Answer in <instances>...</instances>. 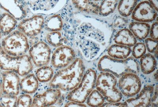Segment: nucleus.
<instances>
[{"instance_id":"24","label":"nucleus","mask_w":158,"mask_h":107,"mask_svg":"<svg viewBox=\"0 0 158 107\" xmlns=\"http://www.w3.org/2000/svg\"><path fill=\"white\" fill-rule=\"evenodd\" d=\"M137 3L138 0H120L118 5V13L121 16L128 17L132 14Z\"/></svg>"},{"instance_id":"23","label":"nucleus","mask_w":158,"mask_h":107,"mask_svg":"<svg viewBox=\"0 0 158 107\" xmlns=\"http://www.w3.org/2000/svg\"><path fill=\"white\" fill-rule=\"evenodd\" d=\"M17 24V20L8 13L0 17V31L2 34L7 36L12 32Z\"/></svg>"},{"instance_id":"18","label":"nucleus","mask_w":158,"mask_h":107,"mask_svg":"<svg viewBox=\"0 0 158 107\" xmlns=\"http://www.w3.org/2000/svg\"><path fill=\"white\" fill-rule=\"evenodd\" d=\"M114 42L115 44L132 47L137 42V39L129 29H120L115 35Z\"/></svg>"},{"instance_id":"28","label":"nucleus","mask_w":158,"mask_h":107,"mask_svg":"<svg viewBox=\"0 0 158 107\" xmlns=\"http://www.w3.org/2000/svg\"><path fill=\"white\" fill-rule=\"evenodd\" d=\"M53 70L51 67L47 65L39 67L36 72V77L38 81L41 82L50 81L53 76Z\"/></svg>"},{"instance_id":"13","label":"nucleus","mask_w":158,"mask_h":107,"mask_svg":"<svg viewBox=\"0 0 158 107\" xmlns=\"http://www.w3.org/2000/svg\"><path fill=\"white\" fill-rule=\"evenodd\" d=\"M27 6L23 0H0V7L17 20H21L26 17Z\"/></svg>"},{"instance_id":"14","label":"nucleus","mask_w":158,"mask_h":107,"mask_svg":"<svg viewBox=\"0 0 158 107\" xmlns=\"http://www.w3.org/2000/svg\"><path fill=\"white\" fill-rule=\"evenodd\" d=\"M1 77L3 94L17 96L19 92L20 82L17 73L12 71H5L1 73Z\"/></svg>"},{"instance_id":"12","label":"nucleus","mask_w":158,"mask_h":107,"mask_svg":"<svg viewBox=\"0 0 158 107\" xmlns=\"http://www.w3.org/2000/svg\"><path fill=\"white\" fill-rule=\"evenodd\" d=\"M45 19L42 15H36L23 19L19 23L18 30L26 36L35 37L41 32Z\"/></svg>"},{"instance_id":"10","label":"nucleus","mask_w":158,"mask_h":107,"mask_svg":"<svg viewBox=\"0 0 158 107\" xmlns=\"http://www.w3.org/2000/svg\"><path fill=\"white\" fill-rule=\"evenodd\" d=\"M29 57L35 66L40 67L47 65L51 59V50L48 45L43 42H39L31 48Z\"/></svg>"},{"instance_id":"8","label":"nucleus","mask_w":158,"mask_h":107,"mask_svg":"<svg viewBox=\"0 0 158 107\" xmlns=\"http://www.w3.org/2000/svg\"><path fill=\"white\" fill-rule=\"evenodd\" d=\"M118 88L122 95L132 97L137 95L142 89V84L138 74L128 73L118 78Z\"/></svg>"},{"instance_id":"42","label":"nucleus","mask_w":158,"mask_h":107,"mask_svg":"<svg viewBox=\"0 0 158 107\" xmlns=\"http://www.w3.org/2000/svg\"><path fill=\"white\" fill-rule=\"evenodd\" d=\"M0 107H2V105H1V103H0Z\"/></svg>"},{"instance_id":"16","label":"nucleus","mask_w":158,"mask_h":107,"mask_svg":"<svg viewBox=\"0 0 158 107\" xmlns=\"http://www.w3.org/2000/svg\"><path fill=\"white\" fill-rule=\"evenodd\" d=\"M61 96L58 89L52 88L42 94L35 96L32 100L31 107H48L54 105Z\"/></svg>"},{"instance_id":"6","label":"nucleus","mask_w":158,"mask_h":107,"mask_svg":"<svg viewBox=\"0 0 158 107\" xmlns=\"http://www.w3.org/2000/svg\"><path fill=\"white\" fill-rule=\"evenodd\" d=\"M95 70L89 69L85 72L80 84L69 92L67 98L69 101L84 103L89 95L95 88L97 78Z\"/></svg>"},{"instance_id":"25","label":"nucleus","mask_w":158,"mask_h":107,"mask_svg":"<svg viewBox=\"0 0 158 107\" xmlns=\"http://www.w3.org/2000/svg\"><path fill=\"white\" fill-rule=\"evenodd\" d=\"M63 25L61 17L59 15H54L45 20L44 26L45 29L50 32L61 30Z\"/></svg>"},{"instance_id":"15","label":"nucleus","mask_w":158,"mask_h":107,"mask_svg":"<svg viewBox=\"0 0 158 107\" xmlns=\"http://www.w3.org/2000/svg\"><path fill=\"white\" fill-rule=\"evenodd\" d=\"M154 88L152 85H147L141 89L136 97L130 98L124 104L125 107H149L152 104Z\"/></svg>"},{"instance_id":"9","label":"nucleus","mask_w":158,"mask_h":107,"mask_svg":"<svg viewBox=\"0 0 158 107\" xmlns=\"http://www.w3.org/2000/svg\"><path fill=\"white\" fill-rule=\"evenodd\" d=\"M76 59L74 49L70 46L64 45L57 47L53 52L51 63L55 68L60 69L67 67Z\"/></svg>"},{"instance_id":"19","label":"nucleus","mask_w":158,"mask_h":107,"mask_svg":"<svg viewBox=\"0 0 158 107\" xmlns=\"http://www.w3.org/2000/svg\"><path fill=\"white\" fill-rule=\"evenodd\" d=\"M150 26L146 22H131L129 25V29L137 39L143 40L149 35Z\"/></svg>"},{"instance_id":"30","label":"nucleus","mask_w":158,"mask_h":107,"mask_svg":"<svg viewBox=\"0 0 158 107\" xmlns=\"http://www.w3.org/2000/svg\"><path fill=\"white\" fill-rule=\"evenodd\" d=\"M132 47L133 49L131 51L132 57L137 60L140 59L146 54L147 49L145 43L142 42H137Z\"/></svg>"},{"instance_id":"32","label":"nucleus","mask_w":158,"mask_h":107,"mask_svg":"<svg viewBox=\"0 0 158 107\" xmlns=\"http://www.w3.org/2000/svg\"><path fill=\"white\" fill-rule=\"evenodd\" d=\"M32 98L28 94H22L17 98L16 107H31L32 103Z\"/></svg>"},{"instance_id":"37","label":"nucleus","mask_w":158,"mask_h":107,"mask_svg":"<svg viewBox=\"0 0 158 107\" xmlns=\"http://www.w3.org/2000/svg\"><path fill=\"white\" fill-rule=\"evenodd\" d=\"M66 107H86L87 105L84 103H80L74 101H70L65 104Z\"/></svg>"},{"instance_id":"3","label":"nucleus","mask_w":158,"mask_h":107,"mask_svg":"<svg viewBox=\"0 0 158 107\" xmlns=\"http://www.w3.org/2000/svg\"><path fill=\"white\" fill-rule=\"evenodd\" d=\"M97 69L100 72L111 73L117 78L127 73L138 74L140 71L139 61L132 56L119 60L112 58L108 55L100 58L97 63Z\"/></svg>"},{"instance_id":"29","label":"nucleus","mask_w":158,"mask_h":107,"mask_svg":"<svg viewBox=\"0 0 158 107\" xmlns=\"http://www.w3.org/2000/svg\"><path fill=\"white\" fill-rule=\"evenodd\" d=\"M46 39L48 43L53 47H58L64 45V39L59 31L49 32L46 35Z\"/></svg>"},{"instance_id":"36","label":"nucleus","mask_w":158,"mask_h":107,"mask_svg":"<svg viewBox=\"0 0 158 107\" xmlns=\"http://www.w3.org/2000/svg\"><path fill=\"white\" fill-rule=\"evenodd\" d=\"M101 107H125L124 103L117 102H104Z\"/></svg>"},{"instance_id":"21","label":"nucleus","mask_w":158,"mask_h":107,"mask_svg":"<svg viewBox=\"0 0 158 107\" xmlns=\"http://www.w3.org/2000/svg\"><path fill=\"white\" fill-rule=\"evenodd\" d=\"M139 59V68L143 74H150L156 70L157 61L156 57L152 54H146Z\"/></svg>"},{"instance_id":"38","label":"nucleus","mask_w":158,"mask_h":107,"mask_svg":"<svg viewBox=\"0 0 158 107\" xmlns=\"http://www.w3.org/2000/svg\"><path fill=\"white\" fill-rule=\"evenodd\" d=\"M149 2L154 8L156 11H158V0H148Z\"/></svg>"},{"instance_id":"39","label":"nucleus","mask_w":158,"mask_h":107,"mask_svg":"<svg viewBox=\"0 0 158 107\" xmlns=\"http://www.w3.org/2000/svg\"><path fill=\"white\" fill-rule=\"evenodd\" d=\"M3 94V93L2 85H1V83L0 82V99L2 97Z\"/></svg>"},{"instance_id":"35","label":"nucleus","mask_w":158,"mask_h":107,"mask_svg":"<svg viewBox=\"0 0 158 107\" xmlns=\"http://www.w3.org/2000/svg\"><path fill=\"white\" fill-rule=\"evenodd\" d=\"M149 34L151 38L158 40V23L157 22H154L150 26Z\"/></svg>"},{"instance_id":"31","label":"nucleus","mask_w":158,"mask_h":107,"mask_svg":"<svg viewBox=\"0 0 158 107\" xmlns=\"http://www.w3.org/2000/svg\"><path fill=\"white\" fill-rule=\"evenodd\" d=\"M17 98V96L4 94L0 99V103L2 106L15 107Z\"/></svg>"},{"instance_id":"34","label":"nucleus","mask_w":158,"mask_h":107,"mask_svg":"<svg viewBox=\"0 0 158 107\" xmlns=\"http://www.w3.org/2000/svg\"><path fill=\"white\" fill-rule=\"evenodd\" d=\"M128 21L122 16H118L114 19L113 26L115 29H122L126 26Z\"/></svg>"},{"instance_id":"27","label":"nucleus","mask_w":158,"mask_h":107,"mask_svg":"<svg viewBox=\"0 0 158 107\" xmlns=\"http://www.w3.org/2000/svg\"><path fill=\"white\" fill-rule=\"evenodd\" d=\"M105 101L101 93L97 89H94L89 95L85 102L87 106L101 107L105 102Z\"/></svg>"},{"instance_id":"40","label":"nucleus","mask_w":158,"mask_h":107,"mask_svg":"<svg viewBox=\"0 0 158 107\" xmlns=\"http://www.w3.org/2000/svg\"><path fill=\"white\" fill-rule=\"evenodd\" d=\"M1 37H2V34H1V31H0V39H1Z\"/></svg>"},{"instance_id":"20","label":"nucleus","mask_w":158,"mask_h":107,"mask_svg":"<svg viewBox=\"0 0 158 107\" xmlns=\"http://www.w3.org/2000/svg\"><path fill=\"white\" fill-rule=\"evenodd\" d=\"M39 81L33 74L25 75L20 82V90L26 94H32L36 92L39 88Z\"/></svg>"},{"instance_id":"26","label":"nucleus","mask_w":158,"mask_h":107,"mask_svg":"<svg viewBox=\"0 0 158 107\" xmlns=\"http://www.w3.org/2000/svg\"><path fill=\"white\" fill-rule=\"evenodd\" d=\"M118 0H102L99 8L98 15L106 17L113 13L115 10Z\"/></svg>"},{"instance_id":"11","label":"nucleus","mask_w":158,"mask_h":107,"mask_svg":"<svg viewBox=\"0 0 158 107\" xmlns=\"http://www.w3.org/2000/svg\"><path fill=\"white\" fill-rule=\"evenodd\" d=\"M132 18L136 22H153L157 16V11L148 1H142L137 5L132 14Z\"/></svg>"},{"instance_id":"1","label":"nucleus","mask_w":158,"mask_h":107,"mask_svg":"<svg viewBox=\"0 0 158 107\" xmlns=\"http://www.w3.org/2000/svg\"><path fill=\"white\" fill-rule=\"evenodd\" d=\"M80 32L79 46L83 57L87 61L97 60L108 47L104 32L90 23L82 25Z\"/></svg>"},{"instance_id":"41","label":"nucleus","mask_w":158,"mask_h":107,"mask_svg":"<svg viewBox=\"0 0 158 107\" xmlns=\"http://www.w3.org/2000/svg\"><path fill=\"white\" fill-rule=\"evenodd\" d=\"M1 70V69H0ZM1 71H0V78H1Z\"/></svg>"},{"instance_id":"4","label":"nucleus","mask_w":158,"mask_h":107,"mask_svg":"<svg viewBox=\"0 0 158 107\" xmlns=\"http://www.w3.org/2000/svg\"><path fill=\"white\" fill-rule=\"evenodd\" d=\"M33 69L32 61L29 56H13L7 53L0 46V69L15 72L19 75L29 74Z\"/></svg>"},{"instance_id":"33","label":"nucleus","mask_w":158,"mask_h":107,"mask_svg":"<svg viewBox=\"0 0 158 107\" xmlns=\"http://www.w3.org/2000/svg\"><path fill=\"white\" fill-rule=\"evenodd\" d=\"M145 45L147 50L150 53H155L157 50V40H155L150 38H146L145 40Z\"/></svg>"},{"instance_id":"22","label":"nucleus","mask_w":158,"mask_h":107,"mask_svg":"<svg viewBox=\"0 0 158 107\" xmlns=\"http://www.w3.org/2000/svg\"><path fill=\"white\" fill-rule=\"evenodd\" d=\"M132 49L130 47L118 44L111 45L107 49L108 55L112 58L124 60L129 57Z\"/></svg>"},{"instance_id":"5","label":"nucleus","mask_w":158,"mask_h":107,"mask_svg":"<svg viewBox=\"0 0 158 107\" xmlns=\"http://www.w3.org/2000/svg\"><path fill=\"white\" fill-rule=\"evenodd\" d=\"M117 85V78L111 73L101 72L97 76L96 89L101 93L108 102H119L122 100L123 95Z\"/></svg>"},{"instance_id":"2","label":"nucleus","mask_w":158,"mask_h":107,"mask_svg":"<svg viewBox=\"0 0 158 107\" xmlns=\"http://www.w3.org/2000/svg\"><path fill=\"white\" fill-rule=\"evenodd\" d=\"M85 72L84 61L77 57L67 67L57 71L50 80L49 85L52 88L70 92L79 85Z\"/></svg>"},{"instance_id":"7","label":"nucleus","mask_w":158,"mask_h":107,"mask_svg":"<svg viewBox=\"0 0 158 107\" xmlns=\"http://www.w3.org/2000/svg\"><path fill=\"white\" fill-rule=\"evenodd\" d=\"M2 47L8 54L18 57L26 54L29 45L27 37L18 30L7 35L2 40Z\"/></svg>"},{"instance_id":"17","label":"nucleus","mask_w":158,"mask_h":107,"mask_svg":"<svg viewBox=\"0 0 158 107\" xmlns=\"http://www.w3.org/2000/svg\"><path fill=\"white\" fill-rule=\"evenodd\" d=\"M102 0H72L75 7L81 12L98 15L99 8Z\"/></svg>"}]
</instances>
